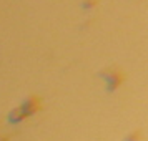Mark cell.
I'll use <instances>...</instances> for the list:
<instances>
[{
	"label": "cell",
	"mask_w": 148,
	"mask_h": 141,
	"mask_svg": "<svg viewBox=\"0 0 148 141\" xmlns=\"http://www.w3.org/2000/svg\"><path fill=\"white\" fill-rule=\"evenodd\" d=\"M138 138H140V133H138V131H135V134H133V136H132V134L128 136V141H136Z\"/></svg>",
	"instance_id": "7a4b0ae2"
},
{
	"label": "cell",
	"mask_w": 148,
	"mask_h": 141,
	"mask_svg": "<svg viewBox=\"0 0 148 141\" xmlns=\"http://www.w3.org/2000/svg\"><path fill=\"white\" fill-rule=\"evenodd\" d=\"M20 108L25 111V114H27V116H30V114L37 113V111L40 110V100H38V98H30V100L25 101Z\"/></svg>",
	"instance_id": "6da1fadb"
}]
</instances>
